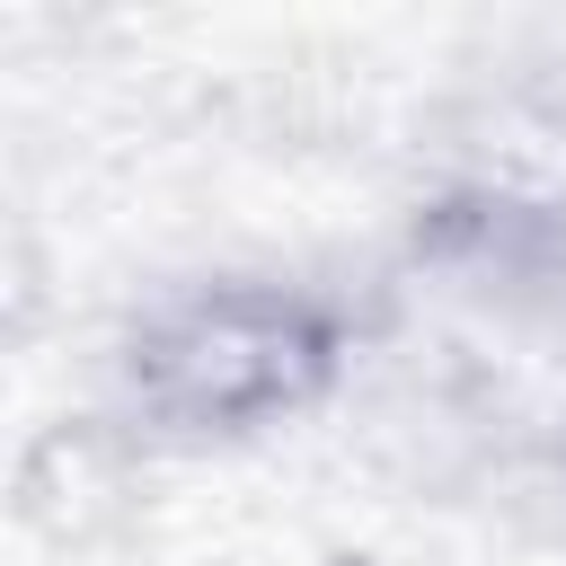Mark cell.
Masks as SVG:
<instances>
[{"instance_id": "6da1fadb", "label": "cell", "mask_w": 566, "mask_h": 566, "mask_svg": "<svg viewBox=\"0 0 566 566\" xmlns=\"http://www.w3.org/2000/svg\"><path fill=\"white\" fill-rule=\"evenodd\" d=\"M318 371V327L292 301H195L142 345V380L159 407L195 424H239L265 407H292Z\"/></svg>"}]
</instances>
